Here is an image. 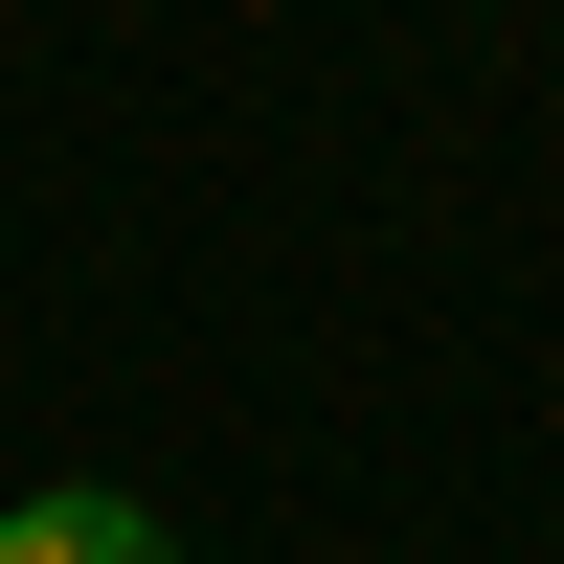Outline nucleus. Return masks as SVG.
<instances>
[{
    "instance_id": "f257e3e1",
    "label": "nucleus",
    "mask_w": 564,
    "mask_h": 564,
    "mask_svg": "<svg viewBox=\"0 0 564 564\" xmlns=\"http://www.w3.org/2000/svg\"><path fill=\"white\" fill-rule=\"evenodd\" d=\"M0 564H181V542H159V497H113V475H45V497H0Z\"/></svg>"
}]
</instances>
